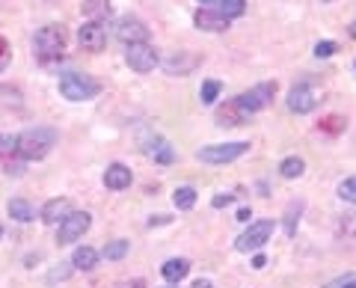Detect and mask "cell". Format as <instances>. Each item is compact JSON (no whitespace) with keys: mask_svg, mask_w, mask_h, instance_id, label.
Returning <instances> with one entry per match:
<instances>
[{"mask_svg":"<svg viewBox=\"0 0 356 288\" xmlns=\"http://www.w3.org/2000/svg\"><path fill=\"white\" fill-rule=\"evenodd\" d=\"M54 143H57V131L54 128H27L24 134L15 137V149L24 161H39L54 149Z\"/></svg>","mask_w":356,"mask_h":288,"instance_id":"6da1fadb","label":"cell"},{"mask_svg":"<svg viewBox=\"0 0 356 288\" xmlns=\"http://www.w3.org/2000/svg\"><path fill=\"white\" fill-rule=\"evenodd\" d=\"M33 51H36V60L42 65H51L57 63L63 54H65V30L60 24H48L36 33L33 39Z\"/></svg>","mask_w":356,"mask_h":288,"instance_id":"7a4b0ae2","label":"cell"},{"mask_svg":"<svg viewBox=\"0 0 356 288\" xmlns=\"http://www.w3.org/2000/svg\"><path fill=\"white\" fill-rule=\"evenodd\" d=\"M102 93V83L92 81L89 74L81 72H63L60 74V95L69 98V102H89Z\"/></svg>","mask_w":356,"mask_h":288,"instance_id":"3957f363","label":"cell"},{"mask_svg":"<svg viewBox=\"0 0 356 288\" xmlns=\"http://www.w3.org/2000/svg\"><path fill=\"white\" fill-rule=\"evenodd\" d=\"M273 95H276V81H264L259 86H252V90H247L243 95H238L235 98V107L241 110L243 119H250L252 113H259V110H264L267 104H270Z\"/></svg>","mask_w":356,"mask_h":288,"instance_id":"277c9868","label":"cell"},{"mask_svg":"<svg viewBox=\"0 0 356 288\" xmlns=\"http://www.w3.org/2000/svg\"><path fill=\"white\" fill-rule=\"evenodd\" d=\"M247 152H250V143H243V140L220 143V146H205V149H199V161L211 163V167H220V163L238 161L241 154H247Z\"/></svg>","mask_w":356,"mask_h":288,"instance_id":"5b68a950","label":"cell"},{"mask_svg":"<svg viewBox=\"0 0 356 288\" xmlns=\"http://www.w3.org/2000/svg\"><path fill=\"white\" fill-rule=\"evenodd\" d=\"M270 238H273V223H270V220H259V223H252V226L235 241V250H238V253H255V250H261Z\"/></svg>","mask_w":356,"mask_h":288,"instance_id":"8992f818","label":"cell"},{"mask_svg":"<svg viewBox=\"0 0 356 288\" xmlns=\"http://www.w3.org/2000/svg\"><path fill=\"white\" fill-rule=\"evenodd\" d=\"M89 226H92V217H89L86 211H72V214L60 223L57 241H60V243H72V241H77V238H83Z\"/></svg>","mask_w":356,"mask_h":288,"instance_id":"52a82bcc","label":"cell"},{"mask_svg":"<svg viewBox=\"0 0 356 288\" xmlns=\"http://www.w3.org/2000/svg\"><path fill=\"white\" fill-rule=\"evenodd\" d=\"M125 60H128V65L134 72L146 74V72H152L154 65H158V51H154L149 42H140V45H128Z\"/></svg>","mask_w":356,"mask_h":288,"instance_id":"ba28073f","label":"cell"},{"mask_svg":"<svg viewBox=\"0 0 356 288\" xmlns=\"http://www.w3.org/2000/svg\"><path fill=\"white\" fill-rule=\"evenodd\" d=\"M74 211V205H72V199H65V196H57V199H48V202L42 205V220L48 226H60L65 217H69Z\"/></svg>","mask_w":356,"mask_h":288,"instance_id":"9c48e42d","label":"cell"},{"mask_svg":"<svg viewBox=\"0 0 356 288\" xmlns=\"http://www.w3.org/2000/svg\"><path fill=\"white\" fill-rule=\"evenodd\" d=\"M77 42H81V48L86 51H102L107 45V30L104 24H98V21H89V24L81 27V33H77Z\"/></svg>","mask_w":356,"mask_h":288,"instance_id":"30bf717a","label":"cell"},{"mask_svg":"<svg viewBox=\"0 0 356 288\" xmlns=\"http://www.w3.org/2000/svg\"><path fill=\"white\" fill-rule=\"evenodd\" d=\"M116 36L125 45H140V42H149V27L140 24L137 18H122L116 27Z\"/></svg>","mask_w":356,"mask_h":288,"instance_id":"8fae6325","label":"cell"},{"mask_svg":"<svg viewBox=\"0 0 356 288\" xmlns=\"http://www.w3.org/2000/svg\"><path fill=\"white\" fill-rule=\"evenodd\" d=\"M318 104V95L309 90V86H294L291 93H288V110L291 113H312Z\"/></svg>","mask_w":356,"mask_h":288,"instance_id":"7c38bea8","label":"cell"},{"mask_svg":"<svg viewBox=\"0 0 356 288\" xmlns=\"http://www.w3.org/2000/svg\"><path fill=\"white\" fill-rule=\"evenodd\" d=\"M193 24L199 30H208V33H222V30H229V18L220 15V13H211V9H196Z\"/></svg>","mask_w":356,"mask_h":288,"instance_id":"4fadbf2b","label":"cell"},{"mask_svg":"<svg viewBox=\"0 0 356 288\" xmlns=\"http://www.w3.org/2000/svg\"><path fill=\"white\" fill-rule=\"evenodd\" d=\"M104 187H107V191H125V187H131V170L122 167V163H113V167H107V173H104Z\"/></svg>","mask_w":356,"mask_h":288,"instance_id":"5bb4252c","label":"cell"},{"mask_svg":"<svg viewBox=\"0 0 356 288\" xmlns=\"http://www.w3.org/2000/svg\"><path fill=\"white\" fill-rule=\"evenodd\" d=\"M187 271H191V262L187 259H170V262H163V280L166 282H181L184 276H187Z\"/></svg>","mask_w":356,"mask_h":288,"instance_id":"9a60e30c","label":"cell"},{"mask_svg":"<svg viewBox=\"0 0 356 288\" xmlns=\"http://www.w3.org/2000/svg\"><path fill=\"white\" fill-rule=\"evenodd\" d=\"M143 149H146L149 158H154L158 163H172V149H170V143L161 140V137L149 140V146H143Z\"/></svg>","mask_w":356,"mask_h":288,"instance_id":"2e32d148","label":"cell"},{"mask_svg":"<svg viewBox=\"0 0 356 288\" xmlns=\"http://www.w3.org/2000/svg\"><path fill=\"white\" fill-rule=\"evenodd\" d=\"M9 217L18 220V223H30L36 217V211H33V205L27 199H9Z\"/></svg>","mask_w":356,"mask_h":288,"instance_id":"e0dca14e","label":"cell"},{"mask_svg":"<svg viewBox=\"0 0 356 288\" xmlns=\"http://www.w3.org/2000/svg\"><path fill=\"white\" fill-rule=\"evenodd\" d=\"M72 262H74L77 271H92L95 264H98V253H95L92 247H77L74 256H72Z\"/></svg>","mask_w":356,"mask_h":288,"instance_id":"ac0fdd59","label":"cell"},{"mask_svg":"<svg viewBox=\"0 0 356 288\" xmlns=\"http://www.w3.org/2000/svg\"><path fill=\"white\" fill-rule=\"evenodd\" d=\"M303 199H297V202H291L288 205V211H285V235L291 238V235H297V226H300V214H303Z\"/></svg>","mask_w":356,"mask_h":288,"instance_id":"d6986e66","label":"cell"},{"mask_svg":"<svg viewBox=\"0 0 356 288\" xmlns=\"http://www.w3.org/2000/svg\"><path fill=\"white\" fill-rule=\"evenodd\" d=\"M83 15L89 21H102L110 15V0H83Z\"/></svg>","mask_w":356,"mask_h":288,"instance_id":"ffe728a7","label":"cell"},{"mask_svg":"<svg viewBox=\"0 0 356 288\" xmlns=\"http://www.w3.org/2000/svg\"><path fill=\"white\" fill-rule=\"evenodd\" d=\"M217 13L226 15L229 21L241 18L243 13H247V0H217Z\"/></svg>","mask_w":356,"mask_h":288,"instance_id":"44dd1931","label":"cell"},{"mask_svg":"<svg viewBox=\"0 0 356 288\" xmlns=\"http://www.w3.org/2000/svg\"><path fill=\"white\" fill-rule=\"evenodd\" d=\"M303 173H306L303 158H285L280 163V175H282V179H300Z\"/></svg>","mask_w":356,"mask_h":288,"instance_id":"7402d4cb","label":"cell"},{"mask_svg":"<svg viewBox=\"0 0 356 288\" xmlns=\"http://www.w3.org/2000/svg\"><path fill=\"white\" fill-rule=\"evenodd\" d=\"M172 202H175V208H181V211H191L196 205V191L193 187H178L172 193Z\"/></svg>","mask_w":356,"mask_h":288,"instance_id":"603a6c76","label":"cell"},{"mask_svg":"<svg viewBox=\"0 0 356 288\" xmlns=\"http://www.w3.org/2000/svg\"><path fill=\"white\" fill-rule=\"evenodd\" d=\"M128 250H131V243H128L125 238L110 241L107 247H104V259H107V262H119V259H125V256H128Z\"/></svg>","mask_w":356,"mask_h":288,"instance_id":"cb8c5ba5","label":"cell"},{"mask_svg":"<svg viewBox=\"0 0 356 288\" xmlns=\"http://www.w3.org/2000/svg\"><path fill=\"white\" fill-rule=\"evenodd\" d=\"M217 122H220V125H241L243 116H241V110L235 107V102H232L229 107H220L217 110Z\"/></svg>","mask_w":356,"mask_h":288,"instance_id":"d4e9b609","label":"cell"},{"mask_svg":"<svg viewBox=\"0 0 356 288\" xmlns=\"http://www.w3.org/2000/svg\"><path fill=\"white\" fill-rule=\"evenodd\" d=\"M193 65H196V57H181V60L172 57L170 63H166V72H170V74H187Z\"/></svg>","mask_w":356,"mask_h":288,"instance_id":"484cf974","label":"cell"},{"mask_svg":"<svg viewBox=\"0 0 356 288\" xmlns=\"http://www.w3.org/2000/svg\"><path fill=\"white\" fill-rule=\"evenodd\" d=\"M220 90H222L220 81H205L202 90H199V98H202V104H214L217 95H220Z\"/></svg>","mask_w":356,"mask_h":288,"instance_id":"4316f807","label":"cell"},{"mask_svg":"<svg viewBox=\"0 0 356 288\" xmlns=\"http://www.w3.org/2000/svg\"><path fill=\"white\" fill-rule=\"evenodd\" d=\"M318 128H321V131H327V134H339V131L348 128V122H344L341 116H327V119H321V122H318Z\"/></svg>","mask_w":356,"mask_h":288,"instance_id":"83f0119b","label":"cell"},{"mask_svg":"<svg viewBox=\"0 0 356 288\" xmlns=\"http://www.w3.org/2000/svg\"><path fill=\"white\" fill-rule=\"evenodd\" d=\"M339 196L344 199V202L356 205V175H350V179H344V182L339 184Z\"/></svg>","mask_w":356,"mask_h":288,"instance_id":"f1b7e54d","label":"cell"},{"mask_svg":"<svg viewBox=\"0 0 356 288\" xmlns=\"http://www.w3.org/2000/svg\"><path fill=\"white\" fill-rule=\"evenodd\" d=\"M336 42H330V39H324V42H318L315 45V57H332V54H336Z\"/></svg>","mask_w":356,"mask_h":288,"instance_id":"f546056e","label":"cell"},{"mask_svg":"<svg viewBox=\"0 0 356 288\" xmlns=\"http://www.w3.org/2000/svg\"><path fill=\"white\" fill-rule=\"evenodd\" d=\"M6 63H9V42L0 36V72L6 69Z\"/></svg>","mask_w":356,"mask_h":288,"instance_id":"4dcf8cb0","label":"cell"},{"mask_svg":"<svg viewBox=\"0 0 356 288\" xmlns=\"http://www.w3.org/2000/svg\"><path fill=\"white\" fill-rule=\"evenodd\" d=\"M232 199H235L232 193H226V196H222V193H220V196H214V208H222V205H229Z\"/></svg>","mask_w":356,"mask_h":288,"instance_id":"1f68e13d","label":"cell"},{"mask_svg":"<svg viewBox=\"0 0 356 288\" xmlns=\"http://www.w3.org/2000/svg\"><path fill=\"white\" fill-rule=\"evenodd\" d=\"M264 264H267V259H264V256H255V259H252V268H255V271H261Z\"/></svg>","mask_w":356,"mask_h":288,"instance_id":"d6a6232c","label":"cell"},{"mask_svg":"<svg viewBox=\"0 0 356 288\" xmlns=\"http://www.w3.org/2000/svg\"><path fill=\"white\" fill-rule=\"evenodd\" d=\"M191 288H214V285H211V282H208V280H199V282H193V285H191Z\"/></svg>","mask_w":356,"mask_h":288,"instance_id":"836d02e7","label":"cell"},{"mask_svg":"<svg viewBox=\"0 0 356 288\" xmlns=\"http://www.w3.org/2000/svg\"><path fill=\"white\" fill-rule=\"evenodd\" d=\"M238 220H250V208H241V211H238Z\"/></svg>","mask_w":356,"mask_h":288,"instance_id":"e575fe53","label":"cell"},{"mask_svg":"<svg viewBox=\"0 0 356 288\" xmlns=\"http://www.w3.org/2000/svg\"><path fill=\"white\" fill-rule=\"evenodd\" d=\"M341 288H356V280H350L348 285H344V282H341Z\"/></svg>","mask_w":356,"mask_h":288,"instance_id":"d590c367","label":"cell"},{"mask_svg":"<svg viewBox=\"0 0 356 288\" xmlns=\"http://www.w3.org/2000/svg\"><path fill=\"white\" fill-rule=\"evenodd\" d=\"M350 36H356V21H353V24H350Z\"/></svg>","mask_w":356,"mask_h":288,"instance_id":"8d00e7d4","label":"cell"},{"mask_svg":"<svg viewBox=\"0 0 356 288\" xmlns=\"http://www.w3.org/2000/svg\"><path fill=\"white\" fill-rule=\"evenodd\" d=\"M202 3H217V0H202Z\"/></svg>","mask_w":356,"mask_h":288,"instance_id":"74e56055","label":"cell"},{"mask_svg":"<svg viewBox=\"0 0 356 288\" xmlns=\"http://www.w3.org/2000/svg\"><path fill=\"white\" fill-rule=\"evenodd\" d=\"M0 235H3V226H0Z\"/></svg>","mask_w":356,"mask_h":288,"instance_id":"f35d334b","label":"cell"}]
</instances>
